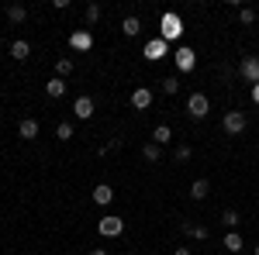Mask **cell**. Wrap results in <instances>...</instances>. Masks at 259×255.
Segmentation results:
<instances>
[{
    "mask_svg": "<svg viewBox=\"0 0 259 255\" xmlns=\"http://www.w3.org/2000/svg\"><path fill=\"white\" fill-rule=\"evenodd\" d=\"M90 255H107V252H104V248H94V252H90Z\"/></svg>",
    "mask_w": 259,
    "mask_h": 255,
    "instance_id": "31",
    "label": "cell"
},
{
    "mask_svg": "<svg viewBox=\"0 0 259 255\" xmlns=\"http://www.w3.org/2000/svg\"><path fill=\"white\" fill-rule=\"evenodd\" d=\"M239 73L249 79L252 86H256V83H259V56H245V59H242V66H239Z\"/></svg>",
    "mask_w": 259,
    "mask_h": 255,
    "instance_id": "5",
    "label": "cell"
},
{
    "mask_svg": "<svg viewBox=\"0 0 259 255\" xmlns=\"http://www.w3.org/2000/svg\"><path fill=\"white\" fill-rule=\"evenodd\" d=\"M239 21H242V24H252V21H256V11H252V7H242V11H239Z\"/></svg>",
    "mask_w": 259,
    "mask_h": 255,
    "instance_id": "26",
    "label": "cell"
},
{
    "mask_svg": "<svg viewBox=\"0 0 259 255\" xmlns=\"http://www.w3.org/2000/svg\"><path fill=\"white\" fill-rule=\"evenodd\" d=\"M221 221H225L228 228H235V224H239V211H225V214H221Z\"/></svg>",
    "mask_w": 259,
    "mask_h": 255,
    "instance_id": "27",
    "label": "cell"
},
{
    "mask_svg": "<svg viewBox=\"0 0 259 255\" xmlns=\"http://www.w3.org/2000/svg\"><path fill=\"white\" fill-rule=\"evenodd\" d=\"M28 56H31V45H28V41H14V45H11V59L24 62Z\"/></svg>",
    "mask_w": 259,
    "mask_h": 255,
    "instance_id": "17",
    "label": "cell"
},
{
    "mask_svg": "<svg viewBox=\"0 0 259 255\" xmlns=\"http://www.w3.org/2000/svg\"><path fill=\"white\" fill-rule=\"evenodd\" d=\"M69 45H73L76 52H87V48L94 45V38H90V31H73V35H69Z\"/></svg>",
    "mask_w": 259,
    "mask_h": 255,
    "instance_id": "11",
    "label": "cell"
},
{
    "mask_svg": "<svg viewBox=\"0 0 259 255\" xmlns=\"http://www.w3.org/2000/svg\"><path fill=\"white\" fill-rule=\"evenodd\" d=\"M97 231H100L104 238H118L121 231H124V221H121V217H114V214H107V217H100Z\"/></svg>",
    "mask_w": 259,
    "mask_h": 255,
    "instance_id": "2",
    "label": "cell"
},
{
    "mask_svg": "<svg viewBox=\"0 0 259 255\" xmlns=\"http://www.w3.org/2000/svg\"><path fill=\"white\" fill-rule=\"evenodd\" d=\"M132 107H135V111H149V107H152V90H149V86H139V90L132 93Z\"/></svg>",
    "mask_w": 259,
    "mask_h": 255,
    "instance_id": "6",
    "label": "cell"
},
{
    "mask_svg": "<svg viewBox=\"0 0 259 255\" xmlns=\"http://www.w3.org/2000/svg\"><path fill=\"white\" fill-rule=\"evenodd\" d=\"M256 255H259V245H256Z\"/></svg>",
    "mask_w": 259,
    "mask_h": 255,
    "instance_id": "32",
    "label": "cell"
},
{
    "mask_svg": "<svg viewBox=\"0 0 259 255\" xmlns=\"http://www.w3.org/2000/svg\"><path fill=\"white\" fill-rule=\"evenodd\" d=\"M252 100H256V104H259V83H256V86H252Z\"/></svg>",
    "mask_w": 259,
    "mask_h": 255,
    "instance_id": "29",
    "label": "cell"
},
{
    "mask_svg": "<svg viewBox=\"0 0 259 255\" xmlns=\"http://www.w3.org/2000/svg\"><path fill=\"white\" fill-rule=\"evenodd\" d=\"M180 228H183V235L197 238V241H204V238H207V228H204V224H190V221H183Z\"/></svg>",
    "mask_w": 259,
    "mask_h": 255,
    "instance_id": "15",
    "label": "cell"
},
{
    "mask_svg": "<svg viewBox=\"0 0 259 255\" xmlns=\"http://www.w3.org/2000/svg\"><path fill=\"white\" fill-rule=\"evenodd\" d=\"M190 159V145H177V162H187Z\"/></svg>",
    "mask_w": 259,
    "mask_h": 255,
    "instance_id": "28",
    "label": "cell"
},
{
    "mask_svg": "<svg viewBox=\"0 0 259 255\" xmlns=\"http://www.w3.org/2000/svg\"><path fill=\"white\" fill-rule=\"evenodd\" d=\"M180 35H183V21H180L177 14H162V21H159V38L162 41H177Z\"/></svg>",
    "mask_w": 259,
    "mask_h": 255,
    "instance_id": "1",
    "label": "cell"
},
{
    "mask_svg": "<svg viewBox=\"0 0 259 255\" xmlns=\"http://www.w3.org/2000/svg\"><path fill=\"white\" fill-rule=\"evenodd\" d=\"M56 73H59V79H66L69 73H73V59H59L56 62Z\"/></svg>",
    "mask_w": 259,
    "mask_h": 255,
    "instance_id": "22",
    "label": "cell"
},
{
    "mask_svg": "<svg viewBox=\"0 0 259 255\" xmlns=\"http://www.w3.org/2000/svg\"><path fill=\"white\" fill-rule=\"evenodd\" d=\"M194 48H187V45H183V48H177V69L180 73H190V69H194Z\"/></svg>",
    "mask_w": 259,
    "mask_h": 255,
    "instance_id": "7",
    "label": "cell"
},
{
    "mask_svg": "<svg viewBox=\"0 0 259 255\" xmlns=\"http://www.w3.org/2000/svg\"><path fill=\"white\" fill-rule=\"evenodd\" d=\"M177 90H180V79L177 76H166V79H162V93H169V97H173Z\"/></svg>",
    "mask_w": 259,
    "mask_h": 255,
    "instance_id": "23",
    "label": "cell"
},
{
    "mask_svg": "<svg viewBox=\"0 0 259 255\" xmlns=\"http://www.w3.org/2000/svg\"><path fill=\"white\" fill-rule=\"evenodd\" d=\"M18 135L24 138V141H31V138H38V121H35V118H24V121L18 124Z\"/></svg>",
    "mask_w": 259,
    "mask_h": 255,
    "instance_id": "10",
    "label": "cell"
},
{
    "mask_svg": "<svg viewBox=\"0 0 259 255\" xmlns=\"http://www.w3.org/2000/svg\"><path fill=\"white\" fill-rule=\"evenodd\" d=\"M221 128H225L228 135H242V131H245V114H242V111H228L225 121H221Z\"/></svg>",
    "mask_w": 259,
    "mask_h": 255,
    "instance_id": "4",
    "label": "cell"
},
{
    "mask_svg": "<svg viewBox=\"0 0 259 255\" xmlns=\"http://www.w3.org/2000/svg\"><path fill=\"white\" fill-rule=\"evenodd\" d=\"M187 111H190V118H207V111H211V100L204 97V93H190V100H187Z\"/></svg>",
    "mask_w": 259,
    "mask_h": 255,
    "instance_id": "3",
    "label": "cell"
},
{
    "mask_svg": "<svg viewBox=\"0 0 259 255\" xmlns=\"http://www.w3.org/2000/svg\"><path fill=\"white\" fill-rule=\"evenodd\" d=\"M111 200H114V190H111L107 183H97V186H94V203L104 207V203H111Z\"/></svg>",
    "mask_w": 259,
    "mask_h": 255,
    "instance_id": "12",
    "label": "cell"
},
{
    "mask_svg": "<svg viewBox=\"0 0 259 255\" xmlns=\"http://www.w3.org/2000/svg\"><path fill=\"white\" fill-rule=\"evenodd\" d=\"M173 141V131H169V124H156V131H152V145H169Z\"/></svg>",
    "mask_w": 259,
    "mask_h": 255,
    "instance_id": "13",
    "label": "cell"
},
{
    "mask_svg": "<svg viewBox=\"0 0 259 255\" xmlns=\"http://www.w3.org/2000/svg\"><path fill=\"white\" fill-rule=\"evenodd\" d=\"M45 93H49V97H62V93H66V79H49V83H45Z\"/></svg>",
    "mask_w": 259,
    "mask_h": 255,
    "instance_id": "19",
    "label": "cell"
},
{
    "mask_svg": "<svg viewBox=\"0 0 259 255\" xmlns=\"http://www.w3.org/2000/svg\"><path fill=\"white\" fill-rule=\"evenodd\" d=\"M56 138H62V141H69V138H73V124H66V121H62L59 128H56Z\"/></svg>",
    "mask_w": 259,
    "mask_h": 255,
    "instance_id": "24",
    "label": "cell"
},
{
    "mask_svg": "<svg viewBox=\"0 0 259 255\" xmlns=\"http://www.w3.org/2000/svg\"><path fill=\"white\" fill-rule=\"evenodd\" d=\"M173 255H190V248H177V252H173Z\"/></svg>",
    "mask_w": 259,
    "mask_h": 255,
    "instance_id": "30",
    "label": "cell"
},
{
    "mask_svg": "<svg viewBox=\"0 0 259 255\" xmlns=\"http://www.w3.org/2000/svg\"><path fill=\"white\" fill-rule=\"evenodd\" d=\"M142 156L149 159V162H159V159H162V148H159V145H152V141H149V145L142 148Z\"/></svg>",
    "mask_w": 259,
    "mask_h": 255,
    "instance_id": "21",
    "label": "cell"
},
{
    "mask_svg": "<svg viewBox=\"0 0 259 255\" xmlns=\"http://www.w3.org/2000/svg\"><path fill=\"white\" fill-rule=\"evenodd\" d=\"M121 31H124L128 38H135V35H139V31H142V21L135 18V14H128V18L121 21Z\"/></svg>",
    "mask_w": 259,
    "mask_h": 255,
    "instance_id": "14",
    "label": "cell"
},
{
    "mask_svg": "<svg viewBox=\"0 0 259 255\" xmlns=\"http://www.w3.org/2000/svg\"><path fill=\"white\" fill-rule=\"evenodd\" d=\"M225 248H228L232 255H235V252H242V235H235V231H228V235H225Z\"/></svg>",
    "mask_w": 259,
    "mask_h": 255,
    "instance_id": "20",
    "label": "cell"
},
{
    "mask_svg": "<svg viewBox=\"0 0 259 255\" xmlns=\"http://www.w3.org/2000/svg\"><path fill=\"white\" fill-rule=\"evenodd\" d=\"M97 21H100V7L90 4V7H87V24H97Z\"/></svg>",
    "mask_w": 259,
    "mask_h": 255,
    "instance_id": "25",
    "label": "cell"
},
{
    "mask_svg": "<svg viewBox=\"0 0 259 255\" xmlns=\"http://www.w3.org/2000/svg\"><path fill=\"white\" fill-rule=\"evenodd\" d=\"M73 114L80 121H90L94 118V100L90 97H76V104H73Z\"/></svg>",
    "mask_w": 259,
    "mask_h": 255,
    "instance_id": "8",
    "label": "cell"
},
{
    "mask_svg": "<svg viewBox=\"0 0 259 255\" xmlns=\"http://www.w3.org/2000/svg\"><path fill=\"white\" fill-rule=\"evenodd\" d=\"M145 59H152V62L166 59V41H162V38H152L149 45H145Z\"/></svg>",
    "mask_w": 259,
    "mask_h": 255,
    "instance_id": "9",
    "label": "cell"
},
{
    "mask_svg": "<svg viewBox=\"0 0 259 255\" xmlns=\"http://www.w3.org/2000/svg\"><path fill=\"white\" fill-rule=\"evenodd\" d=\"M190 196H194V200H207V196H211V183H207V179H197V183L190 186Z\"/></svg>",
    "mask_w": 259,
    "mask_h": 255,
    "instance_id": "16",
    "label": "cell"
},
{
    "mask_svg": "<svg viewBox=\"0 0 259 255\" xmlns=\"http://www.w3.org/2000/svg\"><path fill=\"white\" fill-rule=\"evenodd\" d=\"M24 18H28L24 4H11V7H7V21H11V24H21Z\"/></svg>",
    "mask_w": 259,
    "mask_h": 255,
    "instance_id": "18",
    "label": "cell"
}]
</instances>
